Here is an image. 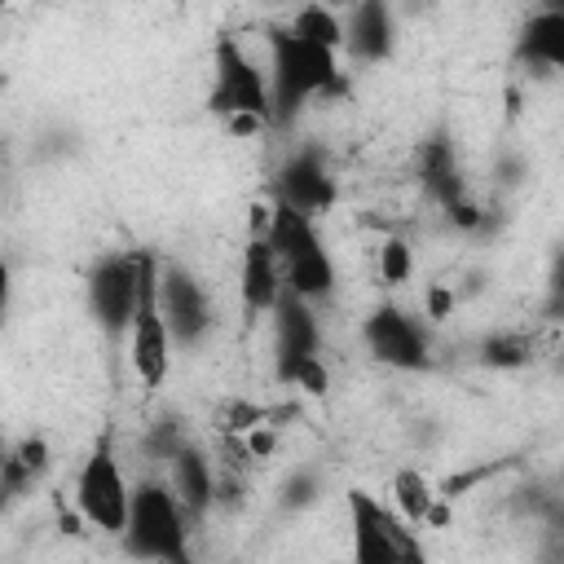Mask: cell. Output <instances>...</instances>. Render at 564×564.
<instances>
[{
    "mask_svg": "<svg viewBox=\"0 0 564 564\" xmlns=\"http://www.w3.org/2000/svg\"><path fill=\"white\" fill-rule=\"evenodd\" d=\"M269 93H273V128H291L313 97L344 93L339 53L295 35L291 26L269 31Z\"/></svg>",
    "mask_w": 564,
    "mask_h": 564,
    "instance_id": "cell-1",
    "label": "cell"
},
{
    "mask_svg": "<svg viewBox=\"0 0 564 564\" xmlns=\"http://www.w3.org/2000/svg\"><path fill=\"white\" fill-rule=\"evenodd\" d=\"M260 234L269 238L273 256L282 260L286 286H291L300 300L317 304V300H330V295H335L339 273H335V260H330V251H326V242H322V234H317V225H313L308 216H300V212H291V207H282V203H273Z\"/></svg>",
    "mask_w": 564,
    "mask_h": 564,
    "instance_id": "cell-2",
    "label": "cell"
},
{
    "mask_svg": "<svg viewBox=\"0 0 564 564\" xmlns=\"http://www.w3.org/2000/svg\"><path fill=\"white\" fill-rule=\"evenodd\" d=\"M123 551L145 564H189V529L185 507L163 480H141L132 489L128 524H123Z\"/></svg>",
    "mask_w": 564,
    "mask_h": 564,
    "instance_id": "cell-3",
    "label": "cell"
},
{
    "mask_svg": "<svg viewBox=\"0 0 564 564\" xmlns=\"http://www.w3.org/2000/svg\"><path fill=\"white\" fill-rule=\"evenodd\" d=\"M207 110L220 115L225 123L234 119H256L273 128V93H269V75L247 57V48L234 35H220L212 48V93H207Z\"/></svg>",
    "mask_w": 564,
    "mask_h": 564,
    "instance_id": "cell-4",
    "label": "cell"
},
{
    "mask_svg": "<svg viewBox=\"0 0 564 564\" xmlns=\"http://www.w3.org/2000/svg\"><path fill=\"white\" fill-rule=\"evenodd\" d=\"M348 533H352V564H427L419 529L401 511H388L366 489L348 494Z\"/></svg>",
    "mask_w": 564,
    "mask_h": 564,
    "instance_id": "cell-5",
    "label": "cell"
},
{
    "mask_svg": "<svg viewBox=\"0 0 564 564\" xmlns=\"http://www.w3.org/2000/svg\"><path fill=\"white\" fill-rule=\"evenodd\" d=\"M141 273H145V247L110 251L88 269V313L106 339H119L132 330V313L141 300Z\"/></svg>",
    "mask_w": 564,
    "mask_h": 564,
    "instance_id": "cell-6",
    "label": "cell"
},
{
    "mask_svg": "<svg viewBox=\"0 0 564 564\" xmlns=\"http://www.w3.org/2000/svg\"><path fill=\"white\" fill-rule=\"evenodd\" d=\"M75 502H79V516L101 529V533H123L128 524V507H132V489H128V476L119 467V454H115V436L101 432L88 449V458L79 463V476H75Z\"/></svg>",
    "mask_w": 564,
    "mask_h": 564,
    "instance_id": "cell-7",
    "label": "cell"
},
{
    "mask_svg": "<svg viewBox=\"0 0 564 564\" xmlns=\"http://www.w3.org/2000/svg\"><path fill=\"white\" fill-rule=\"evenodd\" d=\"M159 256L145 251V273H141V300L132 313V330H128V361L137 370V379L145 388H159L172 370V335L163 322V304H159Z\"/></svg>",
    "mask_w": 564,
    "mask_h": 564,
    "instance_id": "cell-8",
    "label": "cell"
},
{
    "mask_svg": "<svg viewBox=\"0 0 564 564\" xmlns=\"http://www.w3.org/2000/svg\"><path fill=\"white\" fill-rule=\"evenodd\" d=\"M159 304H163V322H167V335H172L176 348L203 344V335L216 322L203 282L185 264H176V260L159 264Z\"/></svg>",
    "mask_w": 564,
    "mask_h": 564,
    "instance_id": "cell-9",
    "label": "cell"
},
{
    "mask_svg": "<svg viewBox=\"0 0 564 564\" xmlns=\"http://www.w3.org/2000/svg\"><path fill=\"white\" fill-rule=\"evenodd\" d=\"M361 339H366L370 357L392 366V370H427L432 366L427 330L405 308H397V304L370 308L366 322H361Z\"/></svg>",
    "mask_w": 564,
    "mask_h": 564,
    "instance_id": "cell-10",
    "label": "cell"
},
{
    "mask_svg": "<svg viewBox=\"0 0 564 564\" xmlns=\"http://www.w3.org/2000/svg\"><path fill=\"white\" fill-rule=\"evenodd\" d=\"M335 198H339V185H335V176H330V167L317 150H295L273 172V203L291 207L308 220L326 216L335 207Z\"/></svg>",
    "mask_w": 564,
    "mask_h": 564,
    "instance_id": "cell-11",
    "label": "cell"
},
{
    "mask_svg": "<svg viewBox=\"0 0 564 564\" xmlns=\"http://www.w3.org/2000/svg\"><path fill=\"white\" fill-rule=\"evenodd\" d=\"M308 357H322V326H317L313 304L286 286L273 308V375L282 383H291L300 361H308Z\"/></svg>",
    "mask_w": 564,
    "mask_h": 564,
    "instance_id": "cell-12",
    "label": "cell"
},
{
    "mask_svg": "<svg viewBox=\"0 0 564 564\" xmlns=\"http://www.w3.org/2000/svg\"><path fill=\"white\" fill-rule=\"evenodd\" d=\"M344 48L357 62H388L397 48V18L383 0H361L344 18Z\"/></svg>",
    "mask_w": 564,
    "mask_h": 564,
    "instance_id": "cell-13",
    "label": "cell"
},
{
    "mask_svg": "<svg viewBox=\"0 0 564 564\" xmlns=\"http://www.w3.org/2000/svg\"><path fill=\"white\" fill-rule=\"evenodd\" d=\"M414 172H419V185L432 194V203H441V212L467 198L463 163H458L454 141H449L445 132H436V137H427V141L419 145V154H414Z\"/></svg>",
    "mask_w": 564,
    "mask_h": 564,
    "instance_id": "cell-14",
    "label": "cell"
},
{
    "mask_svg": "<svg viewBox=\"0 0 564 564\" xmlns=\"http://www.w3.org/2000/svg\"><path fill=\"white\" fill-rule=\"evenodd\" d=\"M282 291H286L282 260L273 256L264 234H251L242 247V304H247V313H273Z\"/></svg>",
    "mask_w": 564,
    "mask_h": 564,
    "instance_id": "cell-15",
    "label": "cell"
},
{
    "mask_svg": "<svg viewBox=\"0 0 564 564\" xmlns=\"http://www.w3.org/2000/svg\"><path fill=\"white\" fill-rule=\"evenodd\" d=\"M516 57L538 70H564V4H546L524 18L516 35Z\"/></svg>",
    "mask_w": 564,
    "mask_h": 564,
    "instance_id": "cell-16",
    "label": "cell"
},
{
    "mask_svg": "<svg viewBox=\"0 0 564 564\" xmlns=\"http://www.w3.org/2000/svg\"><path fill=\"white\" fill-rule=\"evenodd\" d=\"M48 441L40 436V432H31V436H22L18 445H9V454H4V463H0V494H4V507H13L22 494H31L40 480H44V471H48Z\"/></svg>",
    "mask_w": 564,
    "mask_h": 564,
    "instance_id": "cell-17",
    "label": "cell"
},
{
    "mask_svg": "<svg viewBox=\"0 0 564 564\" xmlns=\"http://www.w3.org/2000/svg\"><path fill=\"white\" fill-rule=\"evenodd\" d=\"M172 494L181 498V507L189 516H203L216 502V471L194 441L172 458Z\"/></svg>",
    "mask_w": 564,
    "mask_h": 564,
    "instance_id": "cell-18",
    "label": "cell"
},
{
    "mask_svg": "<svg viewBox=\"0 0 564 564\" xmlns=\"http://www.w3.org/2000/svg\"><path fill=\"white\" fill-rule=\"evenodd\" d=\"M392 498H397V511H401L414 529H423V524H445V507L436 502V489H432V480H427L423 471L401 467V471L392 476Z\"/></svg>",
    "mask_w": 564,
    "mask_h": 564,
    "instance_id": "cell-19",
    "label": "cell"
},
{
    "mask_svg": "<svg viewBox=\"0 0 564 564\" xmlns=\"http://www.w3.org/2000/svg\"><path fill=\"white\" fill-rule=\"evenodd\" d=\"M476 361L489 366V370H524L533 361V335H524V330H494V335L480 339Z\"/></svg>",
    "mask_w": 564,
    "mask_h": 564,
    "instance_id": "cell-20",
    "label": "cell"
},
{
    "mask_svg": "<svg viewBox=\"0 0 564 564\" xmlns=\"http://www.w3.org/2000/svg\"><path fill=\"white\" fill-rule=\"evenodd\" d=\"M291 31L295 35H304V40H313V44H326V48H344V22L330 13V9H322V4H304L295 18H291Z\"/></svg>",
    "mask_w": 564,
    "mask_h": 564,
    "instance_id": "cell-21",
    "label": "cell"
},
{
    "mask_svg": "<svg viewBox=\"0 0 564 564\" xmlns=\"http://www.w3.org/2000/svg\"><path fill=\"white\" fill-rule=\"evenodd\" d=\"M185 445H189V436H185V419H181V414H163V419L154 423V432L145 436V449H150L154 458H167V463H172Z\"/></svg>",
    "mask_w": 564,
    "mask_h": 564,
    "instance_id": "cell-22",
    "label": "cell"
},
{
    "mask_svg": "<svg viewBox=\"0 0 564 564\" xmlns=\"http://www.w3.org/2000/svg\"><path fill=\"white\" fill-rule=\"evenodd\" d=\"M317 494H322V480H317V471H291L286 480H282V489H278V502H282V511H304V507H313L317 502Z\"/></svg>",
    "mask_w": 564,
    "mask_h": 564,
    "instance_id": "cell-23",
    "label": "cell"
},
{
    "mask_svg": "<svg viewBox=\"0 0 564 564\" xmlns=\"http://www.w3.org/2000/svg\"><path fill=\"white\" fill-rule=\"evenodd\" d=\"M410 269H414L410 242H401V238H383V247H379V278H383L388 286H401V282L410 278Z\"/></svg>",
    "mask_w": 564,
    "mask_h": 564,
    "instance_id": "cell-24",
    "label": "cell"
},
{
    "mask_svg": "<svg viewBox=\"0 0 564 564\" xmlns=\"http://www.w3.org/2000/svg\"><path fill=\"white\" fill-rule=\"evenodd\" d=\"M295 388H304L308 397H322L326 388H330V370H326V361L322 357H308V361H300V370H295V379H291Z\"/></svg>",
    "mask_w": 564,
    "mask_h": 564,
    "instance_id": "cell-25",
    "label": "cell"
},
{
    "mask_svg": "<svg viewBox=\"0 0 564 564\" xmlns=\"http://www.w3.org/2000/svg\"><path fill=\"white\" fill-rule=\"evenodd\" d=\"M546 317H564V247L551 256V273H546Z\"/></svg>",
    "mask_w": 564,
    "mask_h": 564,
    "instance_id": "cell-26",
    "label": "cell"
},
{
    "mask_svg": "<svg viewBox=\"0 0 564 564\" xmlns=\"http://www.w3.org/2000/svg\"><path fill=\"white\" fill-rule=\"evenodd\" d=\"M445 220H449L454 229H480V225H485V212H480L471 198H463V203L445 207Z\"/></svg>",
    "mask_w": 564,
    "mask_h": 564,
    "instance_id": "cell-27",
    "label": "cell"
},
{
    "mask_svg": "<svg viewBox=\"0 0 564 564\" xmlns=\"http://www.w3.org/2000/svg\"><path fill=\"white\" fill-rule=\"evenodd\" d=\"M538 564H564V533H546V542L538 551Z\"/></svg>",
    "mask_w": 564,
    "mask_h": 564,
    "instance_id": "cell-28",
    "label": "cell"
},
{
    "mask_svg": "<svg viewBox=\"0 0 564 564\" xmlns=\"http://www.w3.org/2000/svg\"><path fill=\"white\" fill-rule=\"evenodd\" d=\"M449 304H454V300H449V291H445V286H432V291H427V313H432V317H445V313H449Z\"/></svg>",
    "mask_w": 564,
    "mask_h": 564,
    "instance_id": "cell-29",
    "label": "cell"
}]
</instances>
